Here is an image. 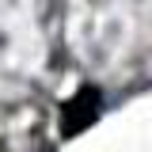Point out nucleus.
I'll use <instances>...</instances> for the list:
<instances>
[{
    "label": "nucleus",
    "instance_id": "nucleus-1",
    "mask_svg": "<svg viewBox=\"0 0 152 152\" xmlns=\"http://www.w3.org/2000/svg\"><path fill=\"white\" fill-rule=\"evenodd\" d=\"M103 107V95L95 91V88H84L80 95H72L69 103H65V118H61V133L65 137H72L76 129H84V126H91L95 114Z\"/></svg>",
    "mask_w": 152,
    "mask_h": 152
}]
</instances>
